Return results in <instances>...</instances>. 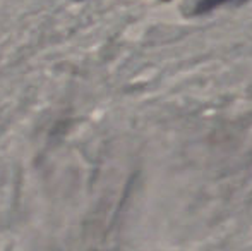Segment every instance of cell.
<instances>
[{
  "instance_id": "6da1fadb",
  "label": "cell",
  "mask_w": 252,
  "mask_h": 251,
  "mask_svg": "<svg viewBox=\"0 0 252 251\" xmlns=\"http://www.w3.org/2000/svg\"><path fill=\"white\" fill-rule=\"evenodd\" d=\"M232 0H201L196 7H194V12L196 14H206V12H211L215 10L216 7L223 5V3H228Z\"/></svg>"
}]
</instances>
